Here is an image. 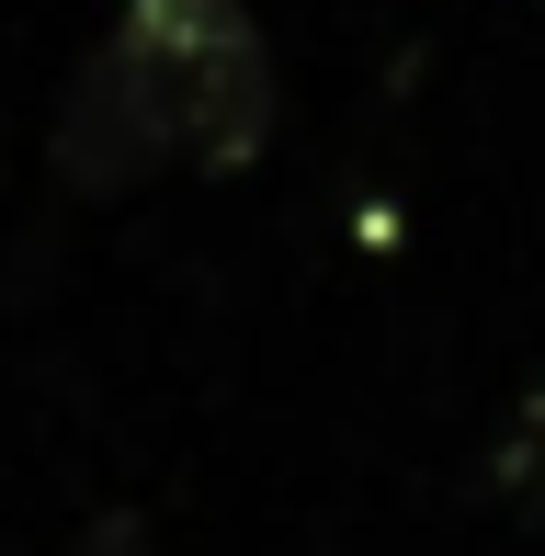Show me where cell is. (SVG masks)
<instances>
[{
  "instance_id": "obj_4",
  "label": "cell",
  "mask_w": 545,
  "mask_h": 556,
  "mask_svg": "<svg viewBox=\"0 0 545 556\" xmlns=\"http://www.w3.org/2000/svg\"><path fill=\"white\" fill-rule=\"evenodd\" d=\"M80 556H160V534H148L137 511H103V522L80 534Z\"/></svg>"
},
{
  "instance_id": "obj_1",
  "label": "cell",
  "mask_w": 545,
  "mask_h": 556,
  "mask_svg": "<svg viewBox=\"0 0 545 556\" xmlns=\"http://www.w3.org/2000/svg\"><path fill=\"white\" fill-rule=\"evenodd\" d=\"M103 46L148 91L170 160L251 170L272 148V58H262V23L239 12V0H126V23H114Z\"/></svg>"
},
{
  "instance_id": "obj_3",
  "label": "cell",
  "mask_w": 545,
  "mask_h": 556,
  "mask_svg": "<svg viewBox=\"0 0 545 556\" xmlns=\"http://www.w3.org/2000/svg\"><path fill=\"white\" fill-rule=\"evenodd\" d=\"M500 489H523L545 511V387L523 397V420H511V443H500Z\"/></svg>"
},
{
  "instance_id": "obj_2",
  "label": "cell",
  "mask_w": 545,
  "mask_h": 556,
  "mask_svg": "<svg viewBox=\"0 0 545 556\" xmlns=\"http://www.w3.org/2000/svg\"><path fill=\"white\" fill-rule=\"evenodd\" d=\"M46 160H58L68 193H137L148 170L170 160L160 114H148V91L126 80V58L114 46H91L80 68H68V103H58V137H46Z\"/></svg>"
}]
</instances>
